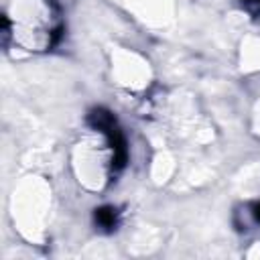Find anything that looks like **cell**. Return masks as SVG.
<instances>
[{
  "label": "cell",
  "mask_w": 260,
  "mask_h": 260,
  "mask_svg": "<svg viewBox=\"0 0 260 260\" xmlns=\"http://www.w3.org/2000/svg\"><path fill=\"white\" fill-rule=\"evenodd\" d=\"M87 122L91 128L100 130L108 142H110V148L114 152L112 156V171L114 173H120L124 167H126V160H128V148H126V140H124V134L116 122V118L106 110V108H93L89 114H87Z\"/></svg>",
  "instance_id": "obj_1"
},
{
  "label": "cell",
  "mask_w": 260,
  "mask_h": 260,
  "mask_svg": "<svg viewBox=\"0 0 260 260\" xmlns=\"http://www.w3.org/2000/svg\"><path fill=\"white\" fill-rule=\"evenodd\" d=\"M242 8L248 14H252L254 18L260 16V0H242Z\"/></svg>",
  "instance_id": "obj_3"
},
{
  "label": "cell",
  "mask_w": 260,
  "mask_h": 260,
  "mask_svg": "<svg viewBox=\"0 0 260 260\" xmlns=\"http://www.w3.org/2000/svg\"><path fill=\"white\" fill-rule=\"evenodd\" d=\"M93 221L106 230V232H112L116 225H118V209L112 207V205H102L93 211Z\"/></svg>",
  "instance_id": "obj_2"
},
{
  "label": "cell",
  "mask_w": 260,
  "mask_h": 260,
  "mask_svg": "<svg viewBox=\"0 0 260 260\" xmlns=\"http://www.w3.org/2000/svg\"><path fill=\"white\" fill-rule=\"evenodd\" d=\"M252 213H254L256 221L260 223V201H258V203H254V207H252Z\"/></svg>",
  "instance_id": "obj_4"
}]
</instances>
